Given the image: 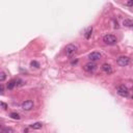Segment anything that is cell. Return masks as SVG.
Instances as JSON below:
<instances>
[{"label": "cell", "instance_id": "277c9868", "mask_svg": "<svg viewBox=\"0 0 133 133\" xmlns=\"http://www.w3.org/2000/svg\"><path fill=\"white\" fill-rule=\"evenodd\" d=\"M117 62L119 65L121 66H127L129 63H130V58L128 56H120L118 59H117Z\"/></svg>", "mask_w": 133, "mask_h": 133}, {"label": "cell", "instance_id": "7c38bea8", "mask_svg": "<svg viewBox=\"0 0 133 133\" xmlns=\"http://www.w3.org/2000/svg\"><path fill=\"white\" fill-rule=\"evenodd\" d=\"M16 85H17V81L16 80H12V81H9L7 83V88H8V90H13Z\"/></svg>", "mask_w": 133, "mask_h": 133}, {"label": "cell", "instance_id": "5b68a950", "mask_svg": "<svg viewBox=\"0 0 133 133\" xmlns=\"http://www.w3.org/2000/svg\"><path fill=\"white\" fill-rule=\"evenodd\" d=\"M21 107L23 110H25V111H29V110H31L33 108V102L31 100H26V101H24L22 103Z\"/></svg>", "mask_w": 133, "mask_h": 133}, {"label": "cell", "instance_id": "9c48e42d", "mask_svg": "<svg viewBox=\"0 0 133 133\" xmlns=\"http://www.w3.org/2000/svg\"><path fill=\"white\" fill-rule=\"evenodd\" d=\"M123 24L126 27H133V20H129V19H125L123 21Z\"/></svg>", "mask_w": 133, "mask_h": 133}, {"label": "cell", "instance_id": "4fadbf2b", "mask_svg": "<svg viewBox=\"0 0 133 133\" xmlns=\"http://www.w3.org/2000/svg\"><path fill=\"white\" fill-rule=\"evenodd\" d=\"M10 118L14 119V120H20V114L17 112H12L10 113Z\"/></svg>", "mask_w": 133, "mask_h": 133}, {"label": "cell", "instance_id": "30bf717a", "mask_svg": "<svg viewBox=\"0 0 133 133\" xmlns=\"http://www.w3.org/2000/svg\"><path fill=\"white\" fill-rule=\"evenodd\" d=\"M92 33H93V27H88L87 29H86V31H85V35H84V37H85V39H90L91 37H92Z\"/></svg>", "mask_w": 133, "mask_h": 133}, {"label": "cell", "instance_id": "6da1fadb", "mask_svg": "<svg viewBox=\"0 0 133 133\" xmlns=\"http://www.w3.org/2000/svg\"><path fill=\"white\" fill-rule=\"evenodd\" d=\"M76 52H77V47L75 45H73V44H69V45H66L64 48V53L66 56H69V57H72Z\"/></svg>", "mask_w": 133, "mask_h": 133}, {"label": "cell", "instance_id": "5bb4252c", "mask_svg": "<svg viewBox=\"0 0 133 133\" xmlns=\"http://www.w3.org/2000/svg\"><path fill=\"white\" fill-rule=\"evenodd\" d=\"M30 65L32 66V68H40V63L38 61H36V60H32L30 62Z\"/></svg>", "mask_w": 133, "mask_h": 133}, {"label": "cell", "instance_id": "9a60e30c", "mask_svg": "<svg viewBox=\"0 0 133 133\" xmlns=\"http://www.w3.org/2000/svg\"><path fill=\"white\" fill-rule=\"evenodd\" d=\"M1 132H2V133H8V132H9V133H13L14 130L10 129V128H2V129H1Z\"/></svg>", "mask_w": 133, "mask_h": 133}, {"label": "cell", "instance_id": "ba28073f", "mask_svg": "<svg viewBox=\"0 0 133 133\" xmlns=\"http://www.w3.org/2000/svg\"><path fill=\"white\" fill-rule=\"evenodd\" d=\"M101 68H102L103 72H105V73H106V74H108V75L112 73V68H111V65L108 64V63H103Z\"/></svg>", "mask_w": 133, "mask_h": 133}, {"label": "cell", "instance_id": "d6986e66", "mask_svg": "<svg viewBox=\"0 0 133 133\" xmlns=\"http://www.w3.org/2000/svg\"><path fill=\"white\" fill-rule=\"evenodd\" d=\"M127 4H128V5H130V6H132V5H133V0H130V1H128V2H127Z\"/></svg>", "mask_w": 133, "mask_h": 133}, {"label": "cell", "instance_id": "ac0fdd59", "mask_svg": "<svg viewBox=\"0 0 133 133\" xmlns=\"http://www.w3.org/2000/svg\"><path fill=\"white\" fill-rule=\"evenodd\" d=\"M0 92H1V94L4 93V86H3V84L0 85Z\"/></svg>", "mask_w": 133, "mask_h": 133}, {"label": "cell", "instance_id": "8992f818", "mask_svg": "<svg viewBox=\"0 0 133 133\" xmlns=\"http://www.w3.org/2000/svg\"><path fill=\"white\" fill-rule=\"evenodd\" d=\"M84 71H86V72H88V73H93L96 69H97V65L94 63V62H88V63H86L85 65H84Z\"/></svg>", "mask_w": 133, "mask_h": 133}, {"label": "cell", "instance_id": "e0dca14e", "mask_svg": "<svg viewBox=\"0 0 133 133\" xmlns=\"http://www.w3.org/2000/svg\"><path fill=\"white\" fill-rule=\"evenodd\" d=\"M0 106H1V108H2L3 110H6V109H7V105H6L4 102H0Z\"/></svg>", "mask_w": 133, "mask_h": 133}, {"label": "cell", "instance_id": "52a82bcc", "mask_svg": "<svg viewBox=\"0 0 133 133\" xmlns=\"http://www.w3.org/2000/svg\"><path fill=\"white\" fill-rule=\"evenodd\" d=\"M101 53H99V52H92L90 55H88V59L92 60V61H96L98 59L101 58Z\"/></svg>", "mask_w": 133, "mask_h": 133}, {"label": "cell", "instance_id": "3957f363", "mask_svg": "<svg viewBox=\"0 0 133 133\" xmlns=\"http://www.w3.org/2000/svg\"><path fill=\"white\" fill-rule=\"evenodd\" d=\"M117 93L121 96V97H128L129 96V90L125 86V85H119L117 87Z\"/></svg>", "mask_w": 133, "mask_h": 133}, {"label": "cell", "instance_id": "2e32d148", "mask_svg": "<svg viewBox=\"0 0 133 133\" xmlns=\"http://www.w3.org/2000/svg\"><path fill=\"white\" fill-rule=\"evenodd\" d=\"M5 78H6V74H5L4 72H1V73H0V81L3 82V81L5 80Z\"/></svg>", "mask_w": 133, "mask_h": 133}, {"label": "cell", "instance_id": "7a4b0ae2", "mask_svg": "<svg viewBox=\"0 0 133 133\" xmlns=\"http://www.w3.org/2000/svg\"><path fill=\"white\" fill-rule=\"evenodd\" d=\"M103 42L106 45H114V44L118 43V39L113 35H106L103 37Z\"/></svg>", "mask_w": 133, "mask_h": 133}, {"label": "cell", "instance_id": "ffe728a7", "mask_svg": "<svg viewBox=\"0 0 133 133\" xmlns=\"http://www.w3.org/2000/svg\"><path fill=\"white\" fill-rule=\"evenodd\" d=\"M132 99H133V96H132Z\"/></svg>", "mask_w": 133, "mask_h": 133}, {"label": "cell", "instance_id": "8fae6325", "mask_svg": "<svg viewBox=\"0 0 133 133\" xmlns=\"http://www.w3.org/2000/svg\"><path fill=\"white\" fill-rule=\"evenodd\" d=\"M43 127V124L42 123H35V124H32V125H30V128L31 129H35V130H38V129H41Z\"/></svg>", "mask_w": 133, "mask_h": 133}]
</instances>
